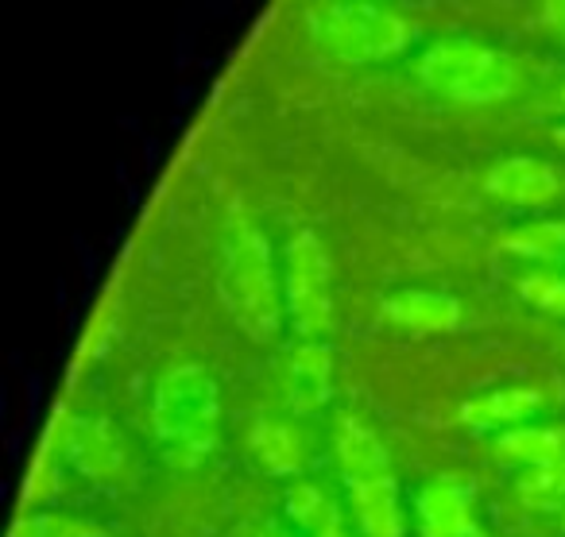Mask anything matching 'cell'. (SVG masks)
Instances as JSON below:
<instances>
[{
    "mask_svg": "<svg viewBox=\"0 0 565 537\" xmlns=\"http://www.w3.org/2000/svg\"><path fill=\"white\" fill-rule=\"evenodd\" d=\"M217 294L225 302L228 318L236 321L248 341H275L279 325L287 318V305L279 294V279H275V259L271 244L252 221L233 217L221 236V256H217Z\"/></svg>",
    "mask_w": 565,
    "mask_h": 537,
    "instance_id": "1",
    "label": "cell"
},
{
    "mask_svg": "<svg viewBox=\"0 0 565 537\" xmlns=\"http://www.w3.org/2000/svg\"><path fill=\"white\" fill-rule=\"evenodd\" d=\"M151 433L167 464L198 468L221 437V387L202 364H171L151 390Z\"/></svg>",
    "mask_w": 565,
    "mask_h": 537,
    "instance_id": "2",
    "label": "cell"
},
{
    "mask_svg": "<svg viewBox=\"0 0 565 537\" xmlns=\"http://www.w3.org/2000/svg\"><path fill=\"white\" fill-rule=\"evenodd\" d=\"M307 32L322 55L349 66L387 63L415 47L418 24L403 9L376 0H326L307 9Z\"/></svg>",
    "mask_w": 565,
    "mask_h": 537,
    "instance_id": "3",
    "label": "cell"
},
{
    "mask_svg": "<svg viewBox=\"0 0 565 537\" xmlns=\"http://www.w3.org/2000/svg\"><path fill=\"white\" fill-rule=\"evenodd\" d=\"M415 74L430 94L461 105H492L519 89V66L492 43L449 35L418 55Z\"/></svg>",
    "mask_w": 565,
    "mask_h": 537,
    "instance_id": "4",
    "label": "cell"
},
{
    "mask_svg": "<svg viewBox=\"0 0 565 537\" xmlns=\"http://www.w3.org/2000/svg\"><path fill=\"white\" fill-rule=\"evenodd\" d=\"M282 305L302 341H322L333 321V275L322 240L310 228L287 240L282 251Z\"/></svg>",
    "mask_w": 565,
    "mask_h": 537,
    "instance_id": "5",
    "label": "cell"
},
{
    "mask_svg": "<svg viewBox=\"0 0 565 537\" xmlns=\"http://www.w3.org/2000/svg\"><path fill=\"white\" fill-rule=\"evenodd\" d=\"M58 444H63L66 464L94 483L120 480L128 468L125 441H120L117 429L105 418H97V414H71V418L63 421Z\"/></svg>",
    "mask_w": 565,
    "mask_h": 537,
    "instance_id": "6",
    "label": "cell"
},
{
    "mask_svg": "<svg viewBox=\"0 0 565 537\" xmlns=\"http://www.w3.org/2000/svg\"><path fill=\"white\" fill-rule=\"evenodd\" d=\"M562 167L546 163L539 155H511L488 171L484 190L500 202L519 205V210H542L562 194Z\"/></svg>",
    "mask_w": 565,
    "mask_h": 537,
    "instance_id": "7",
    "label": "cell"
},
{
    "mask_svg": "<svg viewBox=\"0 0 565 537\" xmlns=\"http://www.w3.org/2000/svg\"><path fill=\"white\" fill-rule=\"evenodd\" d=\"M415 518L423 537H472L477 518H472V491L465 480L438 475L423 483L415 498Z\"/></svg>",
    "mask_w": 565,
    "mask_h": 537,
    "instance_id": "8",
    "label": "cell"
},
{
    "mask_svg": "<svg viewBox=\"0 0 565 537\" xmlns=\"http://www.w3.org/2000/svg\"><path fill=\"white\" fill-rule=\"evenodd\" d=\"M349 495V518L364 537H403L407 522H403L399 503V483L392 472L384 475H361V480H345Z\"/></svg>",
    "mask_w": 565,
    "mask_h": 537,
    "instance_id": "9",
    "label": "cell"
},
{
    "mask_svg": "<svg viewBox=\"0 0 565 537\" xmlns=\"http://www.w3.org/2000/svg\"><path fill=\"white\" fill-rule=\"evenodd\" d=\"M384 318L415 336L454 333L461 325V302L454 294H441V290L407 287L384 298Z\"/></svg>",
    "mask_w": 565,
    "mask_h": 537,
    "instance_id": "10",
    "label": "cell"
},
{
    "mask_svg": "<svg viewBox=\"0 0 565 537\" xmlns=\"http://www.w3.org/2000/svg\"><path fill=\"white\" fill-rule=\"evenodd\" d=\"M333 398V348L326 341H299L287 364V402L295 414H318Z\"/></svg>",
    "mask_w": 565,
    "mask_h": 537,
    "instance_id": "11",
    "label": "cell"
},
{
    "mask_svg": "<svg viewBox=\"0 0 565 537\" xmlns=\"http://www.w3.org/2000/svg\"><path fill=\"white\" fill-rule=\"evenodd\" d=\"M248 452L267 475H299L307 468V437L282 418H259L248 429Z\"/></svg>",
    "mask_w": 565,
    "mask_h": 537,
    "instance_id": "12",
    "label": "cell"
},
{
    "mask_svg": "<svg viewBox=\"0 0 565 537\" xmlns=\"http://www.w3.org/2000/svg\"><path fill=\"white\" fill-rule=\"evenodd\" d=\"M333 457H338V468L345 480L392 472V460H387L380 433L356 414H341L338 426H333Z\"/></svg>",
    "mask_w": 565,
    "mask_h": 537,
    "instance_id": "13",
    "label": "cell"
},
{
    "mask_svg": "<svg viewBox=\"0 0 565 537\" xmlns=\"http://www.w3.org/2000/svg\"><path fill=\"white\" fill-rule=\"evenodd\" d=\"M542 406V390L534 387H495L484 395L469 398L457 410L461 426L477 429V433H492V429H515Z\"/></svg>",
    "mask_w": 565,
    "mask_h": 537,
    "instance_id": "14",
    "label": "cell"
},
{
    "mask_svg": "<svg viewBox=\"0 0 565 537\" xmlns=\"http://www.w3.org/2000/svg\"><path fill=\"white\" fill-rule=\"evenodd\" d=\"M287 514L307 537H349L345 514L318 483L299 480L287 491Z\"/></svg>",
    "mask_w": 565,
    "mask_h": 537,
    "instance_id": "15",
    "label": "cell"
},
{
    "mask_svg": "<svg viewBox=\"0 0 565 537\" xmlns=\"http://www.w3.org/2000/svg\"><path fill=\"white\" fill-rule=\"evenodd\" d=\"M495 452H500V460L519 464L526 472V468H539V464H546V460L565 457V429H554V426L503 429V433L495 437Z\"/></svg>",
    "mask_w": 565,
    "mask_h": 537,
    "instance_id": "16",
    "label": "cell"
},
{
    "mask_svg": "<svg viewBox=\"0 0 565 537\" xmlns=\"http://www.w3.org/2000/svg\"><path fill=\"white\" fill-rule=\"evenodd\" d=\"M503 251L534 259V264L562 267L565 264V221H531L503 233Z\"/></svg>",
    "mask_w": 565,
    "mask_h": 537,
    "instance_id": "17",
    "label": "cell"
},
{
    "mask_svg": "<svg viewBox=\"0 0 565 537\" xmlns=\"http://www.w3.org/2000/svg\"><path fill=\"white\" fill-rule=\"evenodd\" d=\"M515 491L526 506H539V511H557L565 503V457L546 460L539 468H526L519 472Z\"/></svg>",
    "mask_w": 565,
    "mask_h": 537,
    "instance_id": "18",
    "label": "cell"
},
{
    "mask_svg": "<svg viewBox=\"0 0 565 537\" xmlns=\"http://www.w3.org/2000/svg\"><path fill=\"white\" fill-rule=\"evenodd\" d=\"M519 294H523V302L534 305V310L565 318V271H557V267L523 275V279H519Z\"/></svg>",
    "mask_w": 565,
    "mask_h": 537,
    "instance_id": "19",
    "label": "cell"
},
{
    "mask_svg": "<svg viewBox=\"0 0 565 537\" xmlns=\"http://www.w3.org/2000/svg\"><path fill=\"white\" fill-rule=\"evenodd\" d=\"M17 537H113L97 522L78 514H32L17 526Z\"/></svg>",
    "mask_w": 565,
    "mask_h": 537,
    "instance_id": "20",
    "label": "cell"
},
{
    "mask_svg": "<svg viewBox=\"0 0 565 537\" xmlns=\"http://www.w3.org/2000/svg\"><path fill=\"white\" fill-rule=\"evenodd\" d=\"M542 28H546V35H554L557 43H565V0L542 9Z\"/></svg>",
    "mask_w": 565,
    "mask_h": 537,
    "instance_id": "21",
    "label": "cell"
},
{
    "mask_svg": "<svg viewBox=\"0 0 565 537\" xmlns=\"http://www.w3.org/2000/svg\"><path fill=\"white\" fill-rule=\"evenodd\" d=\"M554 140H557V143H562V148H565V125H562V128H554Z\"/></svg>",
    "mask_w": 565,
    "mask_h": 537,
    "instance_id": "22",
    "label": "cell"
},
{
    "mask_svg": "<svg viewBox=\"0 0 565 537\" xmlns=\"http://www.w3.org/2000/svg\"><path fill=\"white\" fill-rule=\"evenodd\" d=\"M259 537H282V534H275V529H267V534H259Z\"/></svg>",
    "mask_w": 565,
    "mask_h": 537,
    "instance_id": "23",
    "label": "cell"
},
{
    "mask_svg": "<svg viewBox=\"0 0 565 537\" xmlns=\"http://www.w3.org/2000/svg\"><path fill=\"white\" fill-rule=\"evenodd\" d=\"M472 537H488V534H480V529H477V534H472Z\"/></svg>",
    "mask_w": 565,
    "mask_h": 537,
    "instance_id": "24",
    "label": "cell"
},
{
    "mask_svg": "<svg viewBox=\"0 0 565 537\" xmlns=\"http://www.w3.org/2000/svg\"><path fill=\"white\" fill-rule=\"evenodd\" d=\"M562 105H565V86H562Z\"/></svg>",
    "mask_w": 565,
    "mask_h": 537,
    "instance_id": "25",
    "label": "cell"
}]
</instances>
